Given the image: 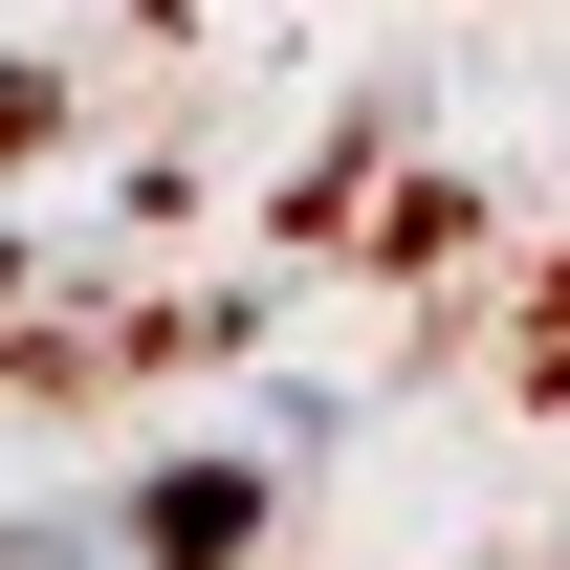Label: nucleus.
I'll use <instances>...</instances> for the list:
<instances>
[{
	"label": "nucleus",
	"instance_id": "1",
	"mask_svg": "<svg viewBox=\"0 0 570 570\" xmlns=\"http://www.w3.org/2000/svg\"><path fill=\"white\" fill-rule=\"evenodd\" d=\"M264 549V461H154L132 483V570H242Z\"/></svg>",
	"mask_w": 570,
	"mask_h": 570
},
{
	"label": "nucleus",
	"instance_id": "2",
	"mask_svg": "<svg viewBox=\"0 0 570 570\" xmlns=\"http://www.w3.org/2000/svg\"><path fill=\"white\" fill-rule=\"evenodd\" d=\"M0 570H132V527H0Z\"/></svg>",
	"mask_w": 570,
	"mask_h": 570
}]
</instances>
